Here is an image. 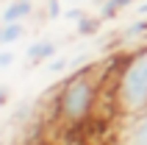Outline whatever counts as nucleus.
Instances as JSON below:
<instances>
[{"label":"nucleus","instance_id":"obj_1","mask_svg":"<svg viewBox=\"0 0 147 145\" xmlns=\"http://www.w3.org/2000/svg\"><path fill=\"white\" fill-rule=\"evenodd\" d=\"M114 103L119 114H136L147 109V48L136 50L119 70L114 89Z\"/></svg>","mask_w":147,"mask_h":145},{"label":"nucleus","instance_id":"obj_2","mask_svg":"<svg viewBox=\"0 0 147 145\" xmlns=\"http://www.w3.org/2000/svg\"><path fill=\"white\" fill-rule=\"evenodd\" d=\"M92 72H94V67L78 70L75 75H69L64 81V87L58 92V114L67 123H81L89 117L92 106L97 101V87H100Z\"/></svg>","mask_w":147,"mask_h":145},{"label":"nucleus","instance_id":"obj_3","mask_svg":"<svg viewBox=\"0 0 147 145\" xmlns=\"http://www.w3.org/2000/svg\"><path fill=\"white\" fill-rule=\"evenodd\" d=\"M117 145H147V109L125 117Z\"/></svg>","mask_w":147,"mask_h":145},{"label":"nucleus","instance_id":"obj_4","mask_svg":"<svg viewBox=\"0 0 147 145\" xmlns=\"http://www.w3.org/2000/svg\"><path fill=\"white\" fill-rule=\"evenodd\" d=\"M56 53H58V45L53 39H36L33 45H28L25 59H28V64H42V62H50Z\"/></svg>","mask_w":147,"mask_h":145},{"label":"nucleus","instance_id":"obj_5","mask_svg":"<svg viewBox=\"0 0 147 145\" xmlns=\"http://www.w3.org/2000/svg\"><path fill=\"white\" fill-rule=\"evenodd\" d=\"M31 14H33V3H25V0H11V3L3 8L0 23H25Z\"/></svg>","mask_w":147,"mask_h":145},{"label":"nucleus","instance_id":"obj_6","mask_svg":"<svg viewBox=\"0 0 147 145\" xmlns=\"http://www.w3.org/2000/svg\"><path fill=\"white\" fill-rule=\"evenodd\" d=\"M136 0H100V20L106 23V20H117V17L122 14L125 8H131Z\"/></svg>","mask_w":147,"mask_h":145},{"label":"nucleus","instance_id":"obj_7","mask_svg":"<svg viewBox=\"0 0 147 145\" xmlns=\"http://www.w3.org/2000/svg\"><path fill=\"white\" fill-rule=\"evenodd\" d=\"M25 36V23H0V48H8Z\"/></svg>","mask_w":147,"mask_h":145},{"label":"nucleus","instance_id":"obj_8","mask_svg":"<svg viewBox=\"0 0 147 145\" xmlns=\"http://www.w3.org/2000/svg\"><path fill=\"white\" fill-rule=\"evenodd\" d=\"M136 39H147V17L131 23L122 34H119V42H122V45H125V42H136Z\"/></svg>","mask_w":147,"mask_h":145},{"label":"nucleus","instance_id":"obj_9","mask_svg":"<svg viewBox=\"0 0 147 145\" xmlns=\"http://www.w3.org/2000/svg\"><path fill=\"white\" fill-rule=\"evenodd\" d=\"M100 28H103V20H100V14H86L83 20H78V23H75V31H78V36H94Z\"/></svg>","mask_w":147,"mask_h":145},{"label":"nucleus","instance_id":"obj_10","mask_svg":"<svg viewBox=\"0 0 147 145\" xmlns=\"http://www.w3.org/2000/svg\"><path fill=\"white\" fill-rule=\"evenodd\" d=\"M67 67H69V59H67V56H58V59L53 56L47 62V72H64Z\"/></svg>","mask_w":147,"mask_h":145},{"label":"nucleus","instance_id":"obj_11","mask_svg":"<svg viewBox=\"0 0 147 145\" xmlns=\"http://www.w3.org/2000/svg\"><path fill=\"white\" fill-rule=\"evenodd\" d=\"M58 17H64L61 0H47V20H58Z\"/></svg>","mask_w":147,"mask_h":145},{"label":"nucleus","instance_id":"obj_12","mask_svg":"<svg viewBox=\"0 0 147 145\" xmlns=\"http://www.w3.org/2000/svg\"><path fill=\"white\" fill-rule=\"evenodd\" d=\"M31 112H33V106H31V103H22V106H17V112H14V120H17V123L28 120V117H31Z\"/></svg>","mask_w":147,"mask_h":145},{"label":"nucleus","instance_id":"obj_13","mask_svg":"<svg viewBox=\"0 0 147 145\" xmlns=\"http://www.w3.org/2000/svg\"><path fill=\"white\" fill-rule=\"evenodd\" d=\"M83 17H86V11L78 8V6H72V8H67V11H64V20H69V23H78V20H83Z\"/></svg>","mask_w":147,"mask_h":145},{"label":"nucleus","instance_id":"obj_14","mask_svg":"<svg viewBox=\"0 0 147 145\" xmlns=\"http://www.w3.org/2000/svg\"><path fill=\"white\" fill-rule=\"evenodd\" d=\"M14 53H11V50H0V67H11L14 64Z\"/></svg>","mask_w":147,"mask_h":145},{"label":"nucleus","instance_id":"obj_15","mask_svg":"<svg viewBox=\"0 0 147 145\" xmlns=\"http://www.w3.org/2000/svg\"><path fill=\"white\" fill-rule=\"evenodd\" d=\"M8 95H11V92H8V87H0V106L8 103Z\"/></svg>","mask_w":147,"mask_h":145},{"label":"nucleus","instance_id":"obj_16","mask_svg":"<svg viewBox=\"0 0 147 145\" xmlns=\"http://www.w3.org/2000/svg\"><path fill=\"white\" fill-rule=\"evenodd\" d=\"M69 3H83V0H69Z\"/></svg>","mask_w":147,"mask_h":145},{"label":"nucleus","instance_id":"obj_17","mask_svg":"<svg viewBox=\"0 0 147 145\" xmlns=\"http://www.w3.org/2000/svg\"><path fill=\"white\" fill-rule=\"evenodd\" d=\"M25 3H33V0H25Z\"/></svg>","mask_w":147,"mask_h":145}]
</instances>
